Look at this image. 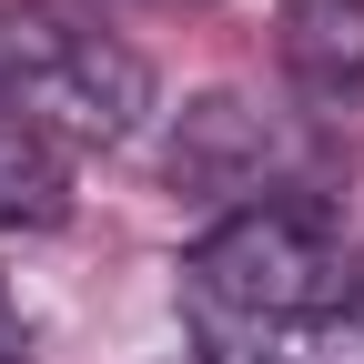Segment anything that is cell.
<instances>
[{
  "mask_svg": "<svg viewBox=\"0 0 364 364\" xmlns=\"http://www.w3.org/2000/svg\"><path fill=\"white\" fill-rule=\"evenodd\" d=\"M0 102L61 162L122 152L152 122V61L81 0H21V11H0Z\"/></svg>",
  "mask_w": 364,
  "mask_h": 364,
  "instance_id": "obj_1",
  "label": "cell"
},
{
  "mask_svg": "<svg viewBox=\"0 0 364 364\" xmlns=\"http://www.w3.org/2000/svg\"><path fill=\"white\" fill-rule=\"evenodd\" d=\"M284 71L314 102H364V0H284Z\"/></svg>",
  "mask_w": 364,
  "mask_h": 364,
  "instance_id": "obj_4",
  "label": "cell"
},
{
  "mask_svg": "<svg viewBox=\"0 0 364 364\" xmlns=\"http://www.w3.org/2000/svg\"><path fill=\"white\" fill-rule=\"evenodd\" d=\"M71 213V162L0 102V233H51Z\"/></svg>",
  "mask_w": 364,
  "mask_h": 364,
  "instance_id": "obj_5",
  "label": "cell"
},
{
  "mask_svg": "<svg viewBox=\"0 0 364 364\" xmlns=\"http://www.w3.org/2000/svg\"><path fill=\"white\" fill-rule=\"evenodd\" d=\"M31 354V334H21V304H11V284H0V364H21Z\"/></svg>",
  "mask_w": 364,
  "mask_h": 364,
  "instance_id": "obj_6",
  "label": "cell"
},
{
  "mask_svg": "<svg viewBox=\"0 0 364 364\" xmlns=\"http://www.w3.org/2000/svg\"><path fill=\"white\" fill-rule=\"evenodd\" d=\"M162 172L172 193H203V203H273V182L294 172V122L253 102V91H203V102H182L172 142H162Z\"/></svg>",
  "mask_w": 364,
  "mask_h": 364,
  "instance_id": "obj_3",
  "label": "cell"
},
{
  "mask_svg": "<svg viewBox=\"0 0 364 364\" xmlns=\"http://www.w3.org/2000/svg\"><path fill=\"white\" fill-rule=\"evenodd\" d=\"M182 294L193 314H223V324H324V314H354V263L324 233V213L243 203L193 243Z\"/></svg>",
  "mask_w": 364,
  "mask_h": 364,
  "instance_id": "obj_2",
  "label": "cell"
}]
</instances>
